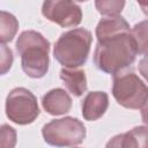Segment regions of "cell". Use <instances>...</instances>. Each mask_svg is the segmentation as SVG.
Wrapping results in <instances>:
<instances>
[{
    "instance_id": "7c38bea8",
    "label": "cell",
    "mask_w": 148,
    "mask_h": 148,
    "mask_svg": "<svg viewBox=\"0 0 148 148\" xmlns=\"http://www.w3.org/2000/svg\"><path fill=\"white\" fill-rule=\"evenodd\" d=\"M60 79L67 90L75 97H80L87 91V77L83 69L64 67L60 71Z\"/></svg>"
},
{
    "instance_id": "3957f363",
    "label": "cell",
    "mask_w": 148,
    "mask_h": 148,
    "mask_svg": "<svg viewBox=\"0 0 148 148\" xmlns=\"http://www.w3.org/2000/svg\"><path fill=\"white\" fill-rule=\"evenodd\" d=\"M92 42L91 32L75 28L60 35L53 47L54 59L65 68H77L86 64Z\"/></svg>"
},
{
    "instance_id": "d6986e66",
    "label": "cell",
    "mask_w": 148,
    "mask_h": 148,
    "mask_svg": "<svg viewBox=\"0 0 148 148\" xmlns=\"http://www.w3.org/2000/svg\"><path fill=\"white\" fill-rule=\"evenodd\" d=\"M141 119L143 121V124H146L148 126V104L142 109L141 111Z\"/></svg>"
},
{
    "instance_id": "5bb4252c",
    "label": "cell",
    "mask_w": 148,
    "mask_h": 148,
    "mask_svg": "<svg viewBox=\"0 0 148 148\" xmlns=\"http://www.w3.org/2000/svg\"><path fill=\"white\" fill-rule=\"evenodd\" d=\"M131 34L136 43V50L139 54H147L148 53V20H143L136 23Z\"/></svg>"
},
{
    "instance_id": "ba28073f",
    "label": "cell",
    "mask_w": 148,
    "mask_h": 148,
    "mask_svg": "<svg viewBox=\"0 0 148 148\" xmlns=\"http://www.w3.org/2000/svg\"><path fill=\"white\" fill-rule=\"evenodd\" d=\"M105 148H148V126H136L111 138Z\"/></svg>"
},
{
    "instance_id": "6da1fadb",
    "label": "cell",
    "mask_w": 148,
    "mask_h": 148,
    "mask_svg": "<svg viewBox=\"0 0 148 148\" xmlns=\"http://www.w3.org/2000/svg\"><path fill=\"white\" fill-rule=\"evenodd\" d=\"M136 54V43L132 34H123L97 42L94 52V64L99 71L114 75L132 65Z\"/></svg>"
},
{
    "instance_id": "8992f818",
    "label": "cell",
    "mask_w": 148,
    "mask_h": 148,
    "mask_svg": "<svg viewBox=\"0 0 148 148\" xmlns=\"http://www.w3.org/2000/svg\"><path fill=\"white\" fill-rule=\"evenodd\" d=\"M6 116L17 125H29L39 116L36 96L27 88L18 87L9 91L6 97Z\"/></svg>"
},
{
    "instance_id": "9c48e42d",
    "label": "cell",
    "mask_w": 148,
    "mask_h": 148,
    "mask_svg": "<svg viewBox=\"0 0 148 148\" xmlns=\"http://www.w3.org/2000/svg\"><path fill=\"white\" fill-rule=\"evenodd\" d=\"M109 96L105 91H91L82 101V116L88 121L99 119L108 110Z\"/></svg>"
},
{
    "instance_id": "e0dca14e",
    "label": "cell",
    "mask_w": 148,
    "mask_h": 148,
    "mask_svg": "<svg viewBox=\"0 0 148 148\" xmlns=\"http://www.w3.org/2000/svg\"><path fill=\"white\" fill-rule=\"evenodd\" d=\"M13 52L12 50L6 45V44H1V56H0V67H1V74H6L12 65H13Z\"/></svg>"
},
{
    "instance_id": "ffe728a7",
    "label": "cell",
    "mask_w": 148,
    "mask_h": 148,
    "mask_svg": "<svg viewBox=\"0 0 148 148\" xmlns=\"http://www.w3.org/2000/svg\"><path fill=\"white\" fill-rule=\"evenodd\" d=\"M139 6L141 7L142 12L148 16V3H146V2H139Z\"/></svg>"
},
{
    "instance_id": "8fae6325",
    "label": "cell",
    "mask_w": 148,
    "mask_h": 148,
    "mask_svg": "<svg viewBox=\"0 0 148 148\" xmlns=\"http://www.w3.org/2000/svg\"><path fill=\"white\" fill-rule=\"evenodd\" d=\"M96 37L98 42H103L105 39L131 32V28L128 22L120 15L118 16H109L99 20L96 27Z\"/></svg>"
},
{
    "instance_id": "ac0fdd59",
    "label": "cell",
    "mask_w": 148,
    "mask_h": 148,
    "mask_svg": "<svg viewBox=\"0 0 148 148\" xmlns=\"http://www.w3.org/2000/svg\"><path fill=\"white\" fill-rule=\"evenodd\" d=\"M139 72L143 76V79L148 82V53L139 61Z\"/></svg>"
},
{
    "instance_id": "30bf717a",
    "label": "cell",
    "mask_w": 148,
    "mask_h": 148,
    "mask_svg": "<svg viewBox=\"0 0 148 148\" xmlns=\"http://www.w3.org/2000/svg\"><path fill=\"white\" fill-rule=\"evenodd\" d=\"M42 106L49 114L61 116L71 110L72 98L61 88L51 89L42 97Z\"/></svg>"
},
{
    "instance_id": "5b68a950",
    "label": "cell",
    "mask_w": 148,
    "mask_h": 148,
    "mask_svg": "<svg viewBox=\"0 0 148 148\" xmlns=\"http://www.w3.org/2000/svg\"><path fill=\"white\" fill-rule=\"evenodd\" d=\"M44 141L56 148L74 147L83 142L87 135L86 126L74 117L53 119L42 128Z\"/></svg>"
},
{
    "instance_id": "277c9868",
    "label": "cell",
    "mask_w": 148,
    "mask_h": 148,
    "mask_svg": "<svg viewBox=\"0 0 148 148\" xmlns=\"http://www.w3.org/2000/svg\"><path fill=\"white\" fill-rule=\"evenodd\" d=\"M112 95L117 103L126 109H143L148 102V87L132 71H121L113 75Z\"/></svg>"
},
{
    "instance_id": "52a82bcc",
    "label": "cell",
    "mask_w": 148,
    "mask_h": 148,
    "mask_svg": "<svg viewBox=\"0 0 148 148\" xmlns=\"http://www.w3.org/2000/svg\"><path fill=\"white\" fill-rule=\"evenodd\" d=\"M42 14L49 21L62 27H76L82 21V10L79 3L68 0H47L43 2Z\"/></svg>"
},
{
    "instance_id": "2e32d148",
    "label": "cell",
    "mask_w": 148,
    "mask_h": 148,
    "mask_svg": "<svg viewBox=\"0 0 148 148\" xmlns=\"http://www.w3.org/2000/svg\"><path fill=\"white\" fill-rule=\"evenodd\" d=\"M1 148H15L16 145V131L7 125L3 124L1 126Z\"/></svg>"
},
{
    "instance_id": "7a4b0ae2",
    "label": "cell",
    "mask_w": 148,
    "mask_h": 148,
    "mask_svg": "<svg viewBox=\"0 0 148 148\" xmlns=\"http://www.w3.org/2000/svg\"><path fill=\"white\" fill-rule=\"evenodd\" d=\"M15 47L21 57V67L29 77L40 79L47 73L50 42L40 32L36 30L22 31Z\"/></svg>"
},
{
    "instance_id": "9a60e30c",
    "label": "cell",
    "mask_w": 148,
    "mask_h": 148,
    "mask_svg": "<svg viewBox=\"0 0 148 148\" xmlns=\"http://www.w3.org/2000/svg\"><path fill=\"white\" fill-rule=\"evenodd\" d=\"M125 1L119 0H97L95 6L97 12L104 16H118L125 7Z\"/></svg>"
},
{
    "instance_id": "4fadbf2b",
    "label": "cell",
    "mask_w": 148,
    "mask_h": 148,
    "mask_svg": "<svg viewBox=\"0 0 148 148\" xmlns=\"http://www.w3.org/2000/svg\"><path fill=\"white\" fill-rule=\"evenodd\" d=\"M17 29H18L17 18L13 14H10L6 10H1L0 12V40H1V44L12 42L17 32Z\"/></svg>"
}]
</instances>
